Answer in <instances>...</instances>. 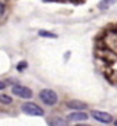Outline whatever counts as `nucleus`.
<instances>
[{"label": "nucleus", "mask_w": 117, "mask_h": 126, "mask_svg": "<svg viewBox=\"0 0 117 126\" xmlns=\"http://www.w3.org/2000/svg\"><path fill=\"white\" fill-rule=\"evenodd\" d=\"M114 126H117V121H114Z\"/></svg>", "instance_id": "nucleus-15"}, {"label": "nucleus", "mask_w": 117, "mask_h": 126, "mask_svg": "<svg viewBox=\"0 0 117 126\" xmlns=\"http://www.w3.org/2000/svg\"><path fill=\"white\" fill-rule=\"evenodd\" d=\"M88 118V115L85 112H72V114L68 115V119L69 121H74V122H79V121H85Z\"/></svg>", "instance_id": "nucleus-5"}, {"label": "nucleus", "mask_w": 117, "mask_h": 126, "mask_svg": "<svg viewBox=\"0 0 117 126\" xmlns=\"http://www.w3.org/2000/svg\"><path fill=\"white\" fill-rule=\"evenodd\" d=\"M76 126H91V125H84V123H80V125H76Z\"/></svg>", "instance_id": "nucleus-14"}, {"label": "nucleus", "mask_w": 117, "mask_h": 126, "mask_svg": "<svg viewBox=\"0 0 117 126\" xmlns=\"http://www.w3.org/2000/svg\"><path fill=\"white\" fill-rule=\"evenodd\" d=\"M25 67H26V63H21L19 65H17V68H18V69H22V68H25Z\"/></svg>", "instance_id": "nucleus-12"}, {"label": "nucleus", "mask_w": 117, "mask_h": 126, "mask_svg": "<svg viewBox=\"0 0 117 126\" xmlns=\"http://www.w3.org/2000/svg\"><path fill=\"white\" fill-rule=\"evenodd\" d=\"M11 92H12V94H14V96H18V97H21V98H25V100L30 98V97H32V94H33L32 90H30L29 87H25V86H19V85L12 86Z\"/></svg>", "instance_id": "nucleus-3"}, {"label": "nucleus", "mask_w": 117, "mask_h": 126, "mask_svg": "<svg viewBox=\"0 0 117 126\" xmlns=\"http://www.w3.org/2000/svg\"><path fill=\"white\" fill-rule=\"evenodd\" d=\"M3 89H6V83L0 80V90H3Z\"/></svg>", "instance_id": "nucleus-13"}, {"label": "nucleus", "mask_w": 117, "mask_h": 126, "mask_svg": "<svg viewBox=\"0 0 117 126\" xmlns=\"http://www.w3.org/2000/svg\"><path fill=\"white\" fill-rule=\"evenodd\" d=\"M39 35H40V36H44V37H57V35L50 33V32H44V31H40Z\"/></svg>", "instance_id": "nucleus-10"}, {"label": "nucleus", "mask_w": 117, "mask_h": 126, "mask_svg": "<svg viewBox=\"0 0 117 126\" xmlns=\"http://www.w3.org/2000/svg\"><path fill=\"white\" fill-rule=\"evenodd\" d=\"M4 13H6V6H4V4L1 3V1H0V17H1V15H3Z\"/></svg>", "instance_id": "nucleus-11"}, {"label": "nucleus", "mask_w": 117, "mask_h": 126, "mask_svg": "<svg viewBox=\"0 0 117 126\" xmlns=\"http://www.w3.org/2000/svg\"><path fill=\"white\" fill-rule=\"evenodd\" d=\"M0 103L1 104H11L12 103V98L6 96V94H0Z\"/></svg>", "instance_id": "nucleus-9"}, {"label": "nucleus", "mask_w": 117, "mask_h": 126, "mask_svg": "<svg viewBox=\"0 0 117 126\" xmlns=\"http://www.w3.org/2000/svg\"><path fill=\"white\" fill-rule=\"evenodd\" d=\"M39 96H40V100L43 101L46 105L52 107V105H55V104L58 103V94L51 89H43Z\"/></svg>", "instance_id": "nucleus-1"}, {"label": "nucleus", "mask_w": 117, "mask_h": 126, "mask_svg": "<svg viewBox=\"0 0 117 126\" xmlns=\"http://www.w3.org/2000/svg\"><path fill=\"white\" fill-rule=\"evenodd\" d=\"M91 115H92V118L95 119V121H98V122H101V123H110L112 119H113L110 114L103 112V111H92Z\"/></svg>", "instance_id": "nucleus-4"}, {"label": "nucleus", "mask_w": 117, "mask_h": 126, "mask_svg": "<svg viewBox=\"0 0 117 126\" xmlns=\"http://www.w3.org/2000/svg\"><path fill=\"white\" fill-rule=\"evenodd\" d=\"M117 0H102L101 3H99V8L101 10H106L109 6H112V4H114Z\"/></svg>", "instance_id": "nucleus-8"}, {"label": "nucleus", "mask_w": 117, "mask_h": 126, "mask_svg": "<svg viewBox=\"0 0 117 126\" xmlns=\"http://www.w3.org/2000/svg\"><path fill=\"white\" fill-rule=\"evenodd\" d=\"M21 110L23 114L30 115V116H43L44 115V111L35 103H25L21 107Z\"/></svg>", "instance_id": "nucleus-2"}, {"label": "nucleus", "mask_w": 117, "mask_h": 126, "mask_svg": "<svg viewBox=\"0 0 117 126\" xmlns=\"http://www.w3.org/2000/svg\"><path fill=\"white\" fill-rule=\"evenodd\" d=\"M50 126H68V122L62 118H54L50 121Z\"/></svg>", "instance_id": "nucleus-7"}, {"label": "nucleus", "mask_w": 117, "mask_h": 126, "mask_svg": "<svg viewBox=\"0 0 117 126\" xmlns=\"http://www.w3.org/2000/svg\"><path fill=\"white\" fill-rule=\"evenodd\" d=\"M66 105H68V108H70V110H83V108L87 107V105H85V103H83V101H77V100L68 101V103H66Z\"/></svg>", "instance_id": "nucleus-6"}]
</instances>
